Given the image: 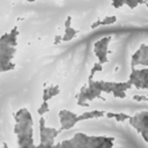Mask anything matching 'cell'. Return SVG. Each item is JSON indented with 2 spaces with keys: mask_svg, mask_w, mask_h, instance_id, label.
<instances>
[{
  "mask_svg": "<svg viewBox=\"0 0 148 148\" xmlns=\"http://www.w3.org/2000/svg\"><path fill=\"white\" fill-rule=\"evenodd\" d=\"M71 20H72V17L68 16L67 20H66V22H65V28H69L71 27Z\"/></svg>",
  "mask_w": 148,
  "mask_h": 148,
  "instance_id": "obj_18",
  "label": "cell"
},
{
  "mask_svg": "<svg viewBox=\"0 0 148 148\" xmlns=\"http://www.w3.org/2000/svg\"><path fill=\"white\" fill-rule=\"evenodd\" d=\"M77 116L79 114H76L73 111H69V110H60L59 113H58L59 121H60V128H59V131L62 132V131H67V130H71L72 127H74L77 124V120H76Z\"/></svg>",
  "mask_w": 148,
  "mask_h": 148,
  "instance_id": "obj_6",
  "label": "cell"
},
{
  "mask_svg": "<svg viewBox=\"0 0 148 148\" xmlns=\"http://www.w3.org/2000/svg\"><path fill=\"white\" fill-rule=\"evenodd\" d=\"M105 116V112L104 111H101V110H92V111H87V112H83L82 114H79L76 120L77 123L82 121V120H89V119H94V118H102Z\"/></svg>",
  "mask_w": 148,
  "mask_h": 148,
  "instance_id": "obj_8",
  "label": "cell"
},
{
  "mask_svg": "<svg viewBox=\"0 0 148 148\" xmlns=\"http://www.w3.org/2000/svg\"><path fill=\"white\" fill-rule=\"evenodd\" d=\"M99 25H102V20H97L96 22H94V23L90 25V28H91V29H95V28H97V27H99Z\"/></svg>",
  "mask_w": 148,
  "mask_h": 148,
  "instance_id": "obj_17",
  "label": "cell"
},
{
  "mask_svg": "<svg viewBox=\"0 0 148 148\" xmlns=\"http://www.w3.org/2000/svg\"><path fill=\"white\" fill-rule=\"evenodd\" d=\"M133 1H138V0H133Z\"/></svg>",
  "mask_w": 148,
  "mask_h": 148,
  "instance_id": "obj_23",
  "label": "cell"
},
{
  "mask_svg": "<svg viewBox=\"0 0 148 148\" xmlns=\"http://www.w3.org/2000/svg\"><path fill=\"white\" fill-rule=\"evenodd\" d=\"M117 21V16L112 15V16H106L102 20V25H109V24H113Z\"/></svg>",
  "mask_w": 148,
  "mask_h": 148,
  "instance_id": "obj_12",
  "label": "cell"
},
{
  "mask_svg": "<svg viewBox=\"0 0 148 148\" xmlns=\"http://www.w3.org/2000/svg\"><path fill=\"white\" fill-rule=\"evenodd\" d=\"M114 138L94 136L84 133H76L71 139L64 140L52 148H113Z\"/></svg>",
  "mask_w": 148,
  "mask_h": 148,
  "instance_id": "obj_2",
  "label": "cell"
},
{
  "mask_svg": "<svg viewBox=\"0 0 148 148\" xmlns=\"http://www.w3.org/2000/svg\"><path fill=\"white\" fill-rule=\"evenodd\" d=\"M77 32H79L77 30H75V29H73L71 27L69 28H65V34L62 36V42H68V40L73 39Z\"/></svg>",
  "mask_w": 148,
  "mask_h": 148,
  "instance_id": "obj_9",
  "label": "cell"
},
{
  "mask_svg": "<svg viewBox=\"0 0 148 148\" xmlns=\"http://www.w3.org/2000/svg\"><path fill=\"white\" fill-rule=\"evenodd\" d=\"M95 98H99L102 101H105V98L102 96V91L95 89L94 87H90L88 84H84L79 94L76 95V104L79 106H84V108H88L89 106V103H87V101H92Z\"/></svg>",
  "mask_w": 148,
  "mask_h": 148,
  "instance_id": "obj_5",
  "label": "cell"
},
{
  "mask_svg": "<svg viewBox=\"0 0 148 148\" xmlns=\"http://www.w3.org/2000/svg\"><path fill=\"white\" fill-rule=\"evenodd\" d=\"M114 119H116V121H123V119H121V117H120V113H119V112H116Z\"/></svg>",
  "mask_w": 148,
  "mask_h": 148,
  "instance_id": "obj_21",
  "label": "cell"
},
{
  "mask_svg": "<svg viewBox=\"0 0 148 148\" xmlns=\"http://www.w3.org/2000/svg\"><path fill=\"white\" fill-rule=\"evenodd\" d=\"M112 95H113V97H116V98H126V97H127L126 91H120V90H114V91L112 92Z\"/></svg>",
  "mask_w": 148,
  "mask_h": 148,
  "instance_id": "obj_13",
  "label": "cell"
},
{
  "mask_svg": "<svg viewBox=\"0 0 148 148\" xmlns=\"http://www.w3.org/2000/svg\"><path fill=\"white\" fill-rule=\"evenodd\" d=\"M14 133L17 139V147L30 148L34 143V119L27 108H22L14 114Z\"/></svg>",
  "mask_w": 148,
  "mask_h": 148,
  "instance_id": "obj_1",
  "label": "cell"
},
{
  "mask_svg": "<svg viewBox=\"0 0 148 148\" xmlns=\"http://www.w3.org/2000/svg\"><path fill=\"white\" fill-rule=\"evenodd\" d=\"M112 7H114V8H120V5H119L118 2H112Z\"/></svg>",
  "mask_w": 148,
  "mask_h": 148,
  "instance_id": "obj_22",
  "label": "cell"
},
{
  "mask_svg": "<svg viewBox=\"0 0 148 148\" xmlns=\"http://www.w3.org/2000/svg\"><path fill=\"white\" fill-rule=\"evenodd\" d=\"M17 36L18 30L14 27L12 31L6 32L0 37V73L9 72L15 68L13 58L16 53Z\"/></svg>",
  "mask_w": 148,
  "mask_h": 148,
  "instance_id": "obj_3",
  "label": "cell"
},
{
  "mask_svg": "<svg viewBox=\"0 0 148 148\" xmlns=\"http://www.w3.org/2000/svg\"><path fill=\"white\" fill-rule=\"evenodd\" d=\"M60 42H62V36H56V38H54V44H59Z\"/></svg>",
  "mask_w": 148,
  "mask_h": 148,
  "instance_id": "obj_19",
  "label": "cell"
},
{
  "mask_svg": "<svg viewBox=\"0 0 148 148\" xmlns=\"http://www.w3.org/2000/svg\"><path fill=\"white\" fill-rule=\"evenodd\" d=\"M133 99L134 101H138V102H141V101H148V97L140 96V95H133Z\"/></svg>",
  "mask_w": 148,
  "mask_h": 148,
  "instance_id": "obj_16",
  "label": "cell"
},
{
  "mask_svg": "<svg viewBox=\"0 0 148 148\" xmlns=\"http://www.w3.org/2000/svg\"><path fill=\"white\" fill-rule=\"evenodd\" d=\"M49 110H50V108H49V102H42V104L38 106V109H37V113L40 116V117H43V114H45L46 112H49Z\"/></svg>",
  "mask_w": 148,
  "mask_h": 148,
  "instance_id": "obj_11",
  "label": "cell"
},
{
  "mask_svg": "<svg viewBox=\"0 0 148 148\" xmlns=\"http://www.w3.org/2000/svg\"><path fill=\"white\" fill-rule=\"evenodd\" d=\"M60 94V87L59 84H51V86H45L43 89V102H49L51 98Z\"/></svg>",
  "mask_w": 148,
  "mask_h": 148,
  "instance_id": "obj_7",
  "label": "cell"
},
{
  "mask_svg": "<svg viewBox=\"0 0 148 148\" xmlns=\"http://www.w3.org/2000/svg\"><path fill=\"white\" fill-rule=\"evenodd\" d=\"M125 5H127L131 9H134V8H136L139 6L138 1H133V0H125Z\"/></svg>",
  "mask_w": 148,
  "mask_h": 148,
  "instance_id": "obj_15",
  "label": "cell"
},
{
  "mask_svg": "<svg viewBox=\"0 0 148 148\" xmlns=\"http://www.w3.org/2000/svg\"><path fill=\"white\" fill-rule=\"evenodd\" d=\"M141 53H142V50H140V49H138L134 53H133V56H132V61H138V60H140L141 59Z\"/></svg>",
  "mask_w": 148,
  "mask_h": 148,
  "instance_id": "obj_14",
  "label": "cell"
},
{
  "mask_svg": "<svg viewBox=\"0 0 148 148\" xmlns=\"http://www.w3.org/2000/svg\"><path fill=\"white\" fill-rule=\"evenodd\" d=\"M61 132L57 128L49 127L45 124L44 117H40L39 119V143L36 146V148H52L56 143V138Z\"/></svg>",
  "mask_w": 148,
  "mask_h": 148,
  "instance_id": "obj_4",
  "label": "cell"
},
{
  "mask_svg": "<svg viewBox=\"0 0 148 148\" xmlns=\"http://www.w3.org/2000/svg\"><path fill=\"white\" fill-rule=\"evenodd\" d=\"M105 116H106V118L111 119V118H114V116H116V112H106V113H105Z\"/></svg>",
  "mask_w": 148,
  "mask_h": 148,
  "instance_id": "obj_20",
  "label": "cell"
},
{
  "mask_svg": "<svg viewBox=\"0 0 148 148\" xmlns=\"http://www.w3.org/2000/svg\"><path fill=\"white\" fill-rule=\"evenodd\" d=\"M147 102H148V101H147Z\"/></svg>",
  "mask_w": 148,
  "mask_h": 148,
  "instance_id": "obj_24",
  "label": "cell"
},
{
  "mask_svg": "<svg viewBox=\"0 0 148 148\" xmlns=\"http://www.w3.org/2000/svg\"><path fill=\"white\" fill-rule=\"evenodd\" d=\"M102 71H103V65H102V64H99V62L94 64V66H92V68H91V71H90V74H89V76H88V80H92L95 73H96V72H102Z\"/></svg>",
  "mask_w": 148,
  "mask_h": 148,
  "instance_id": "obj_10",
  "label": "cell"
}]
</instances>
